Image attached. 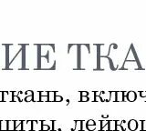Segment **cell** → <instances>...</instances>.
<instances>
[{
  "instance_id": "24",
  "label": "cell",
  "mask_w": 146,
  "mask_h": 131,
  "mask_svg": "<svg viewBox=\"0 0 146 131\" xmlns=\"http://www.w3.org/2000/svg\"><path fill=\"white\" fill-rule=\"evenodd\" d=\"M39 102H48V96H40Z\"/></svg>"
},
{
  "instance_id": "14",
  "label": "cell",
  "mask_w": 146,
  "mask_h": 131,
  "mask_svg": "<svg viewBox=\"0 0 146 131\" xmlns=\"http://www.w3.org/2000/svg\"><path fill=\"white\" fill-rule=\"evenodd\" d=\"M7 131H15V120H7Z\"/></svg>"
},
{
  "instance_id": "18",
  "label": "cell",
  "mask_w": 146,
  "mask_h": 131,
  "mask_svg": "<svg viewBox=\"0 0 146 131\" xmlns=\"http://www.w3.org/2000/svg\"><path fill=\"white\" fill-rule=\"evenodd\" d=\"M39 100H40V94L39 91H37L33 94V102H39Z\"/></svg>"
},
{
  "instance_id": "28",
  "label": "cell",
  "mask_w": 146,
  "mask_h": 131,
  "mask_svg": "<svg viewBox=\"0 0 146 131\" xmlns=\"http://www.w3.org/2000/svg\"><path fill=\"white\" fill-rule=\"evenodd\" d=\"M90 100L89 96H80V101L81 102H88Z\"/></svg>"
},
{
  "instance_id": "1",
  "label": "cell",
  "mask_w": 146,
  "mask_h": 131,
  "mask_svg": "<svg viewBox=\"0 0 146 131\" xmlns=\"http://www.w3.org/2000/svg\"><path fill=\"white\" fill-rule=\"evenodd\" d=\"M6 69H24V53L21 44H6Z\"/></svg>"
},
{
  "instance_id": "2",
  "label": "cell",
  "mask_w": 146,
  "mask_h": 131,
  "mask_svg": "<svg viewBox=\"0 0 146 131\" xmlns=\"http://www.w3.org/2000/svg\"><path fill=\"white\" fill-rule=\"evenodd\" d=\"M57 66L55 45H38V68L42 70L55 69Z\"/></svg>"
},
{
  "instance_id": "17",
  "label": "cell",
  "mask_w": 146,
  "mask_h": 131,
  "mask_svg": "<svg viewBox=\"0 0 146 131\" xmlns=\"http://www.w3.org/2000/svg\"><path fill=\"white\" fill-rule=\"evenodd\" d=\"M50 130H52V127L41 122V131H50Z\"/></svg>"
},
{
  "instance_id": "16",
  "label": "cell",
  "mask_w": 146,
  "mask_h": 131,
  "mask_svg": "<svg viewBox=\"0 0 146 131\" xmlns=\"http://www.w3.org/2000/svg\"><path fill=\"white\" fill-rule=\"evenodd\" d=\"M48 102H55V91H48Z\"/></svg>"
},
{
  "instance_id": "8",
  "label": "cell",
  "mask_w": 146,
  "mask_h": 131,
  "mask_svg": "<svg viewBox=\"0 0 146 131\" xmlns=\"http://www.w3.org/2000/svg\"><path fill=\"white\" fill-rule=\"evenodd\" d=\"M126 97H127L128 101L133 102V101L136 100V98H137V95H136V92H134V91H129V92H127Z\"/></svg>"
},
{
  "instance_id": "9",
  "label": "cell",
  "mask_w": 146,
  "mask_h": 131,
  "mask_svg": "<svg viewBox=\"0 0 146 131\" xmlns=\"http://www.w3.org/2000/svg\"><path fill=\"white\" fill-rule=\"evenodd\" d=\"M76 124H75V127L74 128H72L71 129V131H75V130H77V131H82L83 130V128H82V126H83V121L82 120H75L74 121Z\"/></svg>"
},
{
  "instance_id": "11",
  "label": "cell",
  "mask_w": 146,
  "mask_h": 131,
  "mask_svg": "<svg viewBox=\"0 0 146 131\" xmlns=\"http://www.w3.org/2000/svg\"><path fill=\"white\" fill-rule=\"evenodd\" d=\"M0 131H7V120H0Z\"/></svg>"
},
{
  "instance_id": "12",
  "label": "cell",
  "mask_w": 146,
  "mask_h": 131,
  "mask_svg": "<svg viewBox=\"0 0 146 131\" xmlns=\"http://www.w3.org/2000/svg\"><path fill=\"white\" fill-rule=\"evenodd\" d=\"M110 131H116V121L115 120H110L108 124Z\"/></svg>"
},
{
  "instance_id": "20",
  "label": "cell",
  "mask_w": 146,
  "mask_h": 131,
  "mask_svg": "<svg viewBox=\"0 0 146 131\" xmlns=\"http://www.w3.org/2000/svg\"><path fill=\"white\" fill-rule=\"evenodd\" d=\"M110 101H116V92H110Z\"/></svg>"
},
{
  "instance_id": "25",
  "label": "cell",
  "mask_w": 146,
  "mask_h": 131,
  "mask_svg": "<svg viewBox=\"0 0 146 131\" xmlns=\"http://www.w3.org/2000/svg\"><path fill=\"white\" fill-rule=\"evenodd\" d=\"M12 102H21V101L17 96H13L12 95Z\"/></svg>"
},
{
  "instance_id": "34",
  "label": "cell",
  "mask_w": 146,
  "mask_h": 131,
  "mask_svg": "<svg viewBox=\"0 0 146 131\" xmlns=\"http://www.w3.org/2000/svg\"><path fill=\"white\" fill-rule=\"evenodd\" d=\"M101 117H102L103 118H106V117H109V116H108V115H102Z\"/></svg>"
},
{
  "instance_id": "22",
  "label": "cell",
  "mask_w": 146,
  "mask_h": 131,
  "mask_svg": "<svg viewBox=\"0 0 146 131\" xmlns=\"http://www.w3.org/2000/svg\"><path fill=\"white\" fill-rule=\"evenodd\" d=\"M24 102H27V103L33 102V96H26Z\"/></svg>"
},
{
  "instance_id": "23",
  "label": "cell",
  "mask_w": 146,
  "mask_h": 131,
  "mask_svg": "<svg viewBox=\"0 0 146 131\" xmlns=\"http://www.w3.org/2000/svg\"><path fill=\"white\" fill-rule=\"evenodd\" d=\"M87 129L88 131H94L96 129V125H93V126H86Z\"/></svg>"
},
{
  "instance_id": "21",
  "label": "cell",
  "mask_w": 146,
  "mask_h": 131,
  "mask_svg": "<svg viewBox=\"0 0 146 131\" xmlns=\"http://www.w3.org/2000/svg\"><path fill=\"white\" fill-rule=\"evenodd\" d=\"M93 125H96V122L93 119H89L86 122V126H93Z\"/></svg>"
},
{
  "instance_id": "4",
  "label": "cell",
  "mask_w": 146,
  "mask_h": 131,
  "mask_svg": "<svg viewBox=\"0 0 146 131\" xmlns=\"http://www.w3.org/2000/svg\"><path fill=\"white\" fill-rule=\"evenodd\" d=\"M22 131H32V120H22Z\"/></svg>"
},
{
  "instance_id": "30",
  "label": "cell",
  "mask_w": 146,
  "mask_h": 131,
  "mask_svg": "<svg viewBox=\"0 0 146 131\" xmlns=\"http://www.w3.org/2000/svg\"><path fill=\"white\" fill-rule=\"evenodd\" d=\"M80 96H89V92H87V91H81V92H80Z\"/></svg>"
},
{
  "instance_id": "27",
  "label": "cell",
  "mask_w": 146,
  "mask_h": 131,
  "mask_svg": "<svg viewBox=\"0 0 146 131\" xmlns=\"http://www.w3.org/2000/svg\"><path fill=\"white\" fill-rule=\"evenodd\" d=\"M142 131H146V120H142Z\"/></svg>"
},
{
  "instance_id": "33",
  "label": "cell",
  "mask_w": 146,
  "mask_h": 131,
  "mask_svg": "<svg viewBox=\"0 0 146 131\" xmlns=\"http://www.w3.org/2000/svg\"><path fill=\"white\" fill-rule=\"evenodd\" d=\"M116 121V126H121V121L120 120H115Z\"/></svg>"
},
{
  "instance_id": "29",
  "label": "cell",
  "mask_w": 146,
  "mask_h": 131,
  "mask_svg": "<svg viewBox=\"0 0 146 131\" xmlns=\"http://www.w3.org/2000/svg\"><path fill=\"white\" fill-rule=\"evenodd\" d=\"M40 96H48V91H39Z\"/></svg>"
},
{
  "instance_id": "31",
  "label": "cell",
  "mask_w": 146,
  "mask_h": 131,
  "mask_svg": "<svg viewBox=\"0 0 146 131\" xmlns=\"http://www.w3.org/2000/svg\"><path fill=\"white\" fill-rule=\"evenodd\" d=\"M94 101H95V102H98V101H101V102H102V99H101V96H95Z\"/></svg>"
},
{
  "instance_id": "32",
  "label": "cell",
  "mask_w": 146,
  "mask_h": 131,
  "mask_svg": "<svg viewBox=\"0 0 146 131\" xmlns=\"http://www.w3.org/2000/svg\"><path fill=\"white\" fill-rule=\"evenodd\" d=\"M140 95L142 97H146V91H141Z\"/></svg>"
},
{
  "instance_id": "5",
  "label": "cell",
  "mask_w": 146,
  "mask_h": 131,
  "mask_svg": "<svg viewBox=\"0 0 146 131\" xmlns=\"http://www.w3.org/2000/svg\"><path fill=\"white\" fill-rule=\"evenodd\" d=\"M127 126H128V128H129L131 131L136 130V129H137V127H138L137 120H135V119H131V120L128 122Z\"/></svg>"
},
{
  "instance_id": "6",
  "label": "cell",
  "mask_w": 146,
  "mask_h": 131,
  "mask_svg": "<svg viewBox=\"0 0 146 131\" xmlns=\"http://www.w3.org/2000/svg\"><path fill=\"white\" fill-rule=\"evenodd\" d=\"M11 101L12 102V92L11 91H3V102Z\"/></svg>"
},
{
  "instance_id": "13",
  "label": "cell",
  "mask_w": 146,
  "mask_h": 131,
  "mask_svg": "<svg viewBox=\"0 0 146 131\" xmlns=\"http://www.w3.org/2000/svg\"><path fill=\"white\" fill-rule=\"evenodd\" d=\"M100 123H101V130L103 131V130H109V127H108V124H109V121L107 120H101L100 121Z\"/></svg>"
},
{
  "instance_id": "3",
  "label": "cell",
  "mask_w": 146,
  "mask_h": 131,
  "mask_svg": "<svg viewBox=\"0 0 146 131\" xmlns=\"http://www.w3.org/2000/svg\"><path fill=\"white\" fill-rule=\"evenodd\" d=\"M24 69L38 68V45H23Z\"/></svg>"
},
{
  "instance_id": "10",
  "label": "cell",
  "mask_w": 146,
  "mask_h": 131,
  "mask_svg": "<svg viewBox=\"0 0 146 131\" xmlns=\"http://www.w3.org/2000/svg\"><path fill=\"white\" fill-rule=\"evenodd\" d=\"M15 131H22V120H15Z\"/></svg>"
},
{
  "instance_id": "15",
  "label": "cell",
  "mask_w": 146,
  "mask_h": 131,
  "mask_svg": "<svg viewBox=\"0 0 146 131\" xmlns=\"http://www.w3.org/2000/svg\"><path fill=\"white\" fill-rule=\"evenodd\" d=\"M124 100L123 92H116V101L117 102H122Z\"/></svg>"
},
{
  "instance_id": "26",
  "label": "cell",
  "mask_w": 146,
  "mask_h": 131,
  "mask_svg": "<svg viewBox=\"0 0 146 131\" xmlns=\"http://www.w3.org/2000/svg\"><path fill=\"white\" fill-rule=\"evenodd\" d=\"M34 94V92L32 91V90H27V91H26L25 92V95L26 96H32Z\"/></svg>"
},
{
  "instance_id": "7",
  "label": "cell",
  "mask_w": 146,
  "mask_h": 131,
  "mask_svg": "<svg viewBox=\"0 0 146 131\" xmlns=\"http://www.w3.org/2000/svg\"><path fill=\"white\" fill-rule=\"evenodd\" d=\"M40 130L41 131V121L32 120V131Z\"/></svg>"
},
{
  "instance_id": "19",
  "label": "cell",
  "mask_w": 146,
  "mask_h": 131,
  "mask_svg": "<svg viewBox=\"0 0 146 131\" xmlns=\"http://www.w3.org/2000/svg\"><path fill=\"white\" fill-rule=\"evenodd\" d=\"M62 100H63L62 96L59 95L58 92H55V102H62Z\"/></svg>"
}]
</instances>
